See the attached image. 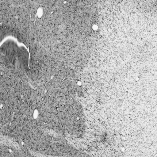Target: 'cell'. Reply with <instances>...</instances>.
<instances>
[{
	"label": "cell",
	"mask_w": 157,
	"mask_h": 157,
	"mask_svg": "<svg viewBox=\"0 0 157 157\" xmlns=\"http://www.w3.org/2000/svg\"><path fill=\"white\" fill-rule=\"evenodd\" d=\"M9 50L8 52L3 51L2 56L5 57V59H7V61L10 62L15 67H20L22 69H28L27 62L28 59L25 58L22 56V54L18 51V49Z\"/></svg>",
	"instance_id": "cell-1"
}]
</instances>
